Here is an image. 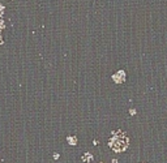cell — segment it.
<instances>
[{"mask_svg":"<svg viewBox=\"0 0 167 163\" xmlns=\"http://www.w3.org/2000/svg\"><path fill=\"white\" fill-rule=\"evenodd\" d=\"M67 140H68V142H69V145H72V146H74L76 143H77V138H76V137H72V136H69Z\"/></svg>","mask_w":167,"mask_h":163,"instance_id":"cell-4","label":"cell"},{"mask_svg":"<svg viewBox=\"0 0 167 163\" xmlns=\"http://www.w3.org/2000/svg\"><path fill=\"white\" fill-rule=\"evenodd\" d=\"M129 112H131V115H135V113H136V110H131Z\"/></svg>","mask_w":167,"mask_h":163,"instance_id":"cell-5","label":"cell"},{"mask_svg":"<svg viewBox=\"0 0 167 163\" xmlns=\"http://www.w3.org/2000/svg\"><path fill=\"white\" fill-rule=\"evenodd\" d=\"M81 159H82V161L85 162V163H90V162H92L93 159H94V157H93V155L90 154V153H85V154H84L82 157H81Z\"/></svg>","mask_w":167,"mask_h":163,"instance_id":"cell-3","label":"cell"},{"mask_svg":"<svg viewBox=\"0 0 167 163\" xmlns=\"http://www.w3.org/2000/svg\"><path fill=\"white\" fill-rule=\"evenodd\" d=\"M102 163H103V162H102Z\"/></svg>","mask_w":167,"mask_h":163,"instance_id":"cell-6","label":"cell"},{"mask_svg":"<svg viewBox=\"0 0 167 163\" xmlns=\"http://www.w3.org/2000/svg\"><path fill=\"white\" fill-rule=\"evenodd\" d=\"M112 78L115 80L116 82H123L124 81V78H125V73L123 71H120V72H117L116 74H114L112 76Z\"/></svg>","mask_w":167,"mask_h":163,"instance_id":"cell-2","label":"cell"},{"mask_svg":"<svg viewBox=\"0 0 167 163\" xmlns=\"http://www.w3.org/2000/svg\"><path fill=\"white\" fill-rule=\"evenodd\" d=\"M128 143H129V140H128L127 136L121 131H116V132H112V137L110 140L108 145L114 151L121 153V151H124L128 147Z\"/></svg>","mask_w":167,"mask_h":163,"instance_id":"cell-1","label":"cell"}]
</instances>
